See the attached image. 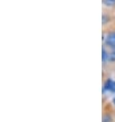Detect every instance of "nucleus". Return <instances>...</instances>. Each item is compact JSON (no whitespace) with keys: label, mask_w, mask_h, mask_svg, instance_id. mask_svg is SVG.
<instances>
[{"label":"nucleus","mask_w":115,"mask_h":122,"mask_svg":"<svg viewBox=\"0 0 115 122\" xmlns=\"http://www.w3.org/2000/svg\"><path fill=\"white\" fill-rule=\"evenodd\" d=\"M103 41L106 45L109 47H113L115 45V31L110 32L107 34V36H104Z\"/></svg>","instance_id":"nucleus-1"},{"label":"nucleus","mask_w":115,"mask_h":122,"mask_svg":"<svg viewBox=\"0 0 115 122\" xmlns=\"http://www.w3.org/2000/svg\"><path fill=\"white\" fill-rule=\"evenodd\" d=\"M105 90H109L111 92H115V81L112 79H107L103 86V91L105 92Z\"/></svg>","instance_id":"nucleus-2"},{"label":"nucleus","mask_w":115,"mask_h":122,"mask_svg":"<svg viewBox=\"0 0 115 122\" xmlns=\"http://www.w3.org/2000/svg\"><path fill=\"white\" fill-rule=\"evenodd\" d=\"M102 59H103V65H105L107 62H109V52L107 51L105 47H103L102 50Z\"/></svg>","instance_id":"nucleus-3"},{"label":"nucleus","mask_w":115,"mask_h":122,"mask_svg":"<svg viewBox=\"0 0 115 122\" xmlns=\"http://www.w3.org/2000/svg\"><path fill=\"white\" fill-rule=\"evenodd\" d=\"M103 4L107 7H113L115 6V1L114 0H103Z\"/></svg>","instance_id":"nucleus-4"},{"label":"nucleus","mask_w":115,"mask_h":122,"mask_svg":"<svg viewBox=\"0 0 115 122\" xmlns=\"http://www.w3.org/2000/svg\"><path fill=\"white\" fill-rule=\"evenodd\" d=\"M109 62L115 63V50L114 49L111 52H109Z\"/></svg>","instance_id":"nucleus-5"},{"label":"nucleus","mask_w":115,"mask_h":122,"mask_svg":"<svg viewBox=\"0 0 115 122\" xmlns=\"http://www.w3.org/2000/svg\"><path fill=\"white\" fill-rule=\"evenodd\" d=\"M102 122H112V117L109 114H106L103 116V121Z\"/></svg>","instance_id":"nucleus-6"},{"label":"nucleus","mask_w":115,"mask_h":122,"mask_svg":"<svg viewBox=\"0 0 115 122\" xmlns=\"http://www.w3.org/2000/svg\"><path fill=\"white\" fill-rule=\"evenodd\" d=\"M110 21V18H109V15H103V26H105L106 24H108Z\"/></svg>","instance_id":"nucleus-7"},{"label":"nucleus","mask_w":115,"mask_h":122,"mask_svg":"<svg viewBox=\"0 0 115 122\" xmlns=\"http://www.w3.org/2000/svg\"><path fill=\"white\" fill-rule=\"evenodd\" d=\"M112 102H113V104L115 105V97H114V99H113V101H112Z\"/></svg>","instance_id":"nucleus-8"},{"label":"nucleus","mask_w":115,"mask_h":122,"mask_svg":"<svg viewBox=\"0 0 115 122\" xmlns=\"http://www.w3.org/2000/svg\"><path fill=\"white\" fill-rule=\"evenodd\" d=\"M112 48H113V49H114V50H115V45H114V46H113V47H112Z\"/></svg>","instance_id":"nucleus-9"},{"label":"nucleus","mask_w":115,"mask_h":122,"mask_svg":"<svg viewBox=\"0 0 115 122\" xmlns=\"http://www.w3.org/2000/svg\"><path fill=\"white\" fill-rule=\"evenodd\" d=\"M114 1H115V0H114Z\"/></svg>","instance_id":"nucleus-10"}]
</instances>
